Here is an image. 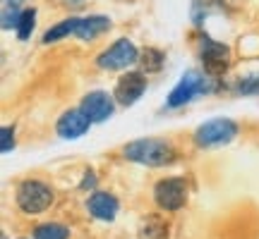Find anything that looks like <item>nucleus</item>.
Returning a JSON list of instances; mask_svg holds the SVG:
<instances>
[{
	"label": "nucleus",
	"instance_id": "1",
	"mask_svg": "<svg viewBox=\"0 0 259 239\" xmlns=\"http://www.w3.org/2000/svg\"><path fill=\"white\" fill-rule=\"evenodd\" d=\"M127 160L149 167H161L176 160V148L163 139H137L122 148Z\"/></svg>",
	"mask_w": 259,
	"mask_h": 239
},
{
	"label": "nucleus",
	"instance_id": "2",
	"mask_svg": "<svg viewBox=\"0 0 259 239\" xmlns=\"http://www.w3.org/2000/svg\"><path fill=\"white\" fill-rule=\"evenodd\" d=\"M238 134V125L228 117H213L209 122H204L197 127L194 132V141L197 146L211 148V146H223V144H231Z\"/></svg>",
	"mask_w": 259,
	"mask_h": 239
},
{
	"label": "nucleus",
	"instance_id": "3",
	"mask_svg": "<svg viewBox=\"0 0 259 239\" xmlns=\"http://www.w3.org/2000/svg\"><path fill=\"white\" fill-rule=\"evenodd\" d=\"M53 203V189L38 180H27L17 187V206L24 213H44Z\"/></svg>",
	"mask_w": 259,
	"mask_h": 239
},
{
	"label": "nucleus",
	"instance_id": "4",
	"mask_svg": "<svg viewBox=\"0 0 259 239\" xmlns=\"http://www.w3.org/2000/svg\"><path fill=\"white\" fill-rule=\"evenodd\" d=\"M154 199L158 208L163 211H178L187 201V182L185 177H168L154 187Z\"/></svg>",
	"mask_w": 259,
	"mask_h": 239
},
{
	"label": "nucleus",
	"instance_id": "5",
	"mask_svg": "<svg viewBox=\"0 0 259 239\" xmlns=\"http://www.w3.org/2000/svg\"><path fill=\"white\" fill-rule=\"evenodd\" d=\"M137 57L139 53L135 48V43L127 41V38H118L108 50H103L101 55L96 57V65L101 70H125V67L137 63Z\"/></svg>",
	"mask_w": 259,
	"mask_h": 239
},
{
	"label": "nucleus",
	"instance_id": "6",
	"mask_svg": "<svg viewBox=\"0 0 259 239\" xmlns=\"http://www.w3.org/2000/svg\"><path fill=\"white\" fill-rule=\"evenodd\" d=\"M204 91H206V79H204L199 72L190 70V72H185L180 77V82L176 84V89L168 96L166 105L168 108H180V105L190 103L194 96H199V93H204Z\"/></svg>",
	"mask_w": 259,
	"mask_h": 239
},
{
	"label": "nucleus",
	"instance_id": "7",
	"mask_svg": "<svg viewBox=\"0 0 259 239\" xmlns=\"http://www.w3.org/2000/svg\"><path fill=\"white\" fill-rule=\"evenodd\" d=\"M79 110L92 122H106L115 110V103L106 91H92L82 98V108Z\"/></svg>",
	"mask_w": 259,
	"mask_h": 239
},
{
	"label": "nucleus",
	"instance_id": "8",
	"mask_svg": "<svg viewBox=\"0 0 259 239\" xmlns=\"http://www.w3.org/2000/svg\"><path fill=\"white\" fill-rule=\"evenodd\" d=\"M144 91H147V77L142 72H127L115 86V101L122 105H132L142 98Z\"/></svg>",
	"mask_w": 259,
	"mask_h": 239
},
{
	"label": "nucleus",
	"instance_id": "9",
	"mask_svg": "<svg viewBox=\"0 0 259 239\" xmlns=\"http://www.w3.org/2000/svg\"><path fill=\"white\" fill-rule=\"evenodd\" d=\"M92 119L87 117L82 110H67L63 112V117L58 119V134L63 139H79L89 132Z\"/></svg>",
	"mask_w": 259,
	"mask_h": 239
},
{
	"label": "nucleus",
	"instance_id": "10",
	"mask_svg": "<svg viewBox=\"0 0 259 239\" xmlns=\"http://www.w3.org/2000/svg\"><path fill=\"white\" fill-rule=\"evenodd\" d=\"M87 208H89V213H92L96 220L111 222V220H115V215H118V199H115L113 194L96 192L89 196Z\"/></svg>",
	"mask_w": 259,
	"mask_h": 239
},
{
	"label": "nucleus",
	"instance_id": "11",
	"mask_svg": "<svg viewBox=\"0 0 259 239\" xmlns=\"http://www.w3.org/2000/svg\"><path fill=\"white\" fill-rule=\"evenodd\" d=\"M111 29V19L103 17V15H92V17L79 19V27H77V34L74 36L82 38V41H92V38L101 36L103 31Z\"/></svg>",
	"mask_w": 259,
	"mask_h": 239
},
{
	"label": "nucleus",
	"instance_id": "12",
	"mask_svg": "<svg viewBox=\"0 0 259 239\" xmlns=\"http://www.w3.org/2000/svg\"><path fill=\"white\" fill-rule=\"evenodd\" d=\"M202 57L209 67L216 70H226V60H228V48L219 43V41H206L202 43Z\"/></svg>",
	"mask_w": 259,
	"mask_h": 239
},
{
	"label": "nucleus",
	"instance_id": "13",
	"mask_svg": "<svg viewBox=\"0 0 259 239\" xmlns=\"http://www.w3.org/2000/svg\"><path fill=\"white\" fill-rule=\"evenodd\" d=\"M77 27H79V19H77V17L63 19V22L53 24V27L44 34V43H46V46H51V43H56V41H60V38L70 36V34H77Z\"/></svg>",
	"mask_w": 259,
	"mask_h": 239
},
{
	"label": "nucleus",
	"instance_id": "14",
	"mask_svg": "<svg viewBox=\"0 0 259 239\" xmlns=\"http://www.w3.org/2000/svg\"><path fill=\"white\" fill-rule=\"evenodd\" d=\"M34 239H70V230L58 222H44L34 230Z\"/></svg>",
	"mask_w": 259,
	"mask_h": 239
},
{
	"label": "nucleus",
	"instance_id": "15",
	"mask_svg": "<svg viewBox=\"0 0 259 239\" xmlns=\"http://www.w3.org/2000/svg\"><path fill=\"white\" fill-rule=\"evenodd\" d=\"M24 0H3V29L17 27L19 22V8H22Z\"/></svg>",
	"mask_w": 259,
	"mask_h": 239
},
{
	"label": "nucleus",
	"instance_id": "16",
	"mask_svg": "<svg viewBox=\"0 0 259 239\" xmlns=\"http://www.w3.org/2000/svg\"><path fill=\"white\" fill-rule=\"evenodd\" d=\"M34 22H36V12L34 10H24L22 12V17H19L17 22V36L22 38V41H27L29 36H31V31H34Z\"/></svg>",
	"mask_w": 259,
	"mask_h": 239
},
{
	"label": "nucleus",
	"instance_id": "17",
	"mask_svg": "<svg viewBox=\"0 0 259 239\" xmlns=\"http://www.w3.org/2000/svg\"><path fill=\"white\" fill-rule=\"evenodd\" d=\"M142 60H144V70H149V72H156V70H161V63H163V55L158 53V50H154V48H149V50H144V55H142Z\"/></svg>",
	"mask_w": 259,
	"mask_h": 239
},
{
	"label": "nucleus",
	"instance_id": "18",
	"mask_svg": "<svg viewBox=\"0 0 259 239\" xmlns=\"http://www.w3.org/2000/svg\"><path fill=\"white\" fill-rule=\"evenodd\" d=\"M235 89H238L240 93H259V74H252V77L240 79Z\"/></svg>",
	"mask_w": 259,
	"mask_h": 239
},
{
	"label": "nucleus",
	"instance_id": "19",
	"mask_svg": "<svg viewBox=\"0 0 259 239\" xmlns=\"http://www.w3.org/2000/svg\"><path fill=\"white\" fill-rule=\"evenodd\" d=\"M0 137H3V146H0L3 153H10L15 148V127H3Z\"/></svg>",
	"mask_w": 259,
	"mask_h": 239
},
{
	"label": "nucleus",
	"instance_id": "20",
	"mask_svg": "<svg viewBox=\"0 0 259 239\" xmlns=\"http://www.w3.org/2000/svg\"><path fill=\"white\" fill-rule=\"evenodd\" d=\"M213 5H221V0H194V15H199L202 8H204V15H206V10L213 8Z\"/></svg>",
	"mask_w": 259,
	"mask_h": 239
},
{
	"label": "nucleus",
	"instance_id": "21",
	"mask_svg": "<svg viewBox=\"0 0 259 239\" xmlns=\"http://www.w3.org/2000/svg\"><path fill=\"white\" fill-rule=\"evenodd\" d=\"M82 187L84 189H87V187H94V172H87V180H84Z\"/></svg>",
	"mask_w": 259,
	"mask_h": 239
}]
</instances>
